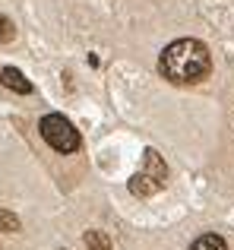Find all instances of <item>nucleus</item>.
I'll return each mask as SVG.
<instances>
[{
	"label": "nucleus",
	"mask_w": 234,
	"mask_h": 250,
	"mask_svg": "<svg viewBox=\"0 0 234 250\" xmlns=\"http://www.w3.org/2000/svg\"><path fill=\"white\" fill-rule=\"evenodd\" d=\"M190 250H228V244H225V238H218V234H203V238L193 241Z\"/></svg>",
	"instance_id": "nucleus-5"
},
{
	"label": "nucleus",
	"mask_w": 234,
	"mask_h": 250,
	"mask_svg": "<svg viewBox=\"0 0 234 250\" xmlns=\"http://www.w3.org/2000/svg\"><path fill=\"white\" fill-rule=\"evenodd\" d=\"M13 35H16L13 22H10L6 16H0V42H13Z\"/></svg>",
	"instance_id": "nucleus-8"
},
{
	"label": "nucleus",
	"mask_w": 234,
	"mask_h": 250,
	"mask_svg": "<svg viewBox=\"0 0 234 250\" xmlns=\"http://www.w3.org/2000/svg\"><path fill=\"white\" fill-rule=\"evenodd\" d=\"M0 85H6V89L19 92V95H29V92H32V83L25 80V76L19 73L16 67H3V70H0Z\"/></svg>",
	"instance_id": "nucleus-4"
},
{
	"label": "nucleus",
	"mask_w": 234,
	"mask_h": 250,
	"mask_svg": "<svg viewBox=\"0 0 234 250\" xmlns=\"http://www.w3.org/2000/svg\"><path fill=\"white\" fill-rule=\"evenodd\" d=\"M0 231H10V234L19 231V219L13 212H6V209H0Z\"/></svg>",
	"instance_id": "nucleus-7"
},
{
	"label": "nucleus",
	"mask_w": 234,
	"mask_h": 250,
	"mask_svg": "<svg viewBox=\"0 0 234 250\" xmlns=\"http://www.w3.org/2000/svg\"><path fill=\"white\" fill-rule=\"evenodd\" d=\"M41 136L57 152H76L79 149V133L63 114H44L41 117Z\"/></svg>",
	"instance_id": "nucleus-3"
},
{
	"label": "nucleus",
	"mask_w": 234,
	"mask_h": 250,
	"mask_svg": "<svg viewBox=\"0 0 234 250\" xmlns=\"http://www.w3.org/2000/svg\"><path fill=\"white\" fill-rule=\"evenodd\" d=\"M86 247L89 250H111V241H108L105 231H86Z\"/></svg>",
	"instance_id": "nucleus-6"
},
{
	"label": "nucleus",
	"mask_w": 234,
	"mask_h": 250,
	"mask_svg": "<svg viewBox=\"0 0 234 250\" xmlns=\"http://www.w3.org/2000/svg\"><path fill=\"white\" fill-rule=\"evenodd\" d=\"M158 70L165 80L177 83V85H193L203 83L212 70V57L209 48L196 38H180V42H171L158 57Z\"/></svg>",
	"instance_id": "nucleus-1"
},
{
	"label": "nucleus",
	"mask_w": 234,
	"mask_h": 250,
	"mask_svg": "<svg viewBox=\"0 0 234 250\" xmlns=\"http://www.w3.org/2000/svg\"><path fill=\"white\" fill-rule=\"evenodd\" d=\"M165 177H168V168H165V162H161V155L149 149V152L142 155V168L130 177V193L133 196H152L155 190H161Z\"/></svg>",
	"instance_id": "nucleus-2"
}]
</instances>
